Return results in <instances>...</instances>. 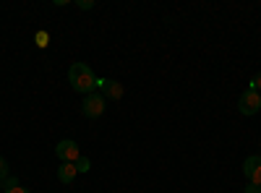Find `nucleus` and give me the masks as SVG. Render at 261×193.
Segmentation results:
<instances>
[{"instance_id": "f257e3e1", "label": "nucleus", "mask_w": 261, "mask_h": 193, "mask_svg": "<svg viewBox=\"0 0 261 193\" xmlns=\"http://www.w3.org/2000/svg\"><path fill=\"white\" fill-rule=\"evenodd\" d=\"M68 81H71V87L73 92L79 94H92L97 89V76L94 71L86 66V63H71V68H68Z\"/></svg>"}, {"instance_id": "f03ea898", "label": "nucleus", "mask_w": 261, "mask_h": 193, "mask_svg": "<svg viewBox=\"0 0 261 193\" xmlns=\"http://www.w3.org/2000/svg\"><path fill=\"white\" fill-rule=\"evenodd\" d=\"M81 113H84V118H89V120L102 118V113H105V94H97V92L86 94L84 102H81Z\"/></svg>"}, {"instance_id": "7ed1b4c3", "label": "nucleus", "mask_w": 261, "mask_h": 193, "mask_svg": "<svg viewBox=\"0 0 261 193\" xmlns=\"http://www.w3.org/2000/svg\"><path fill=\"white\" fill-rule=\"evenodd\" d=\"M238 110H241V115H256L261 110V94L253 89H246L241 99H238Z\"/></svg>"}, {"instance_id": "20e7f679", "label": "nucleus", "mask_w": 261, "mask_h": 193, "mask_svg": "<svg viewBox=\"0 0 261 193\" xmlns=\"http://www.w3.org/2000/svg\"><path fill=\"white\" fill-rule=\"evenodd\" d=\"M55 157H58L60 162H76V159L81 157V149H79L76 141L63 139V141H58V146H55Z\"/></svg>"}, {"instance_id": "39448f33", "label": "nucleus", "mask_w": 261, "mask_h": 193, "mask_svg": "<svg viewBox=\"0 0 261 193\" xmlns=\"http://www.w3.org/2000/svg\"><path fill=\"white\" fill-rule=\"evenodd\" d=\"M243 175L248 178L251 185L261 188V157H248L243 162Z\"/></svg>"}, {"instance_id": "423d86ee", "label": "nucleus", "mask_w": 261, "mask_h": 193, "mask_svg": "<svg viewBox=\"0 0 261 193\" xmlns=\"http://www.w3.org/2000/svg\"><path fill=\"white\" fill-rule=\"evenodd\" d=\"M76 175H79V170H76L73 162H60V167H58V180H60L63 185H71V183L76 180Z\"/></svg>"}, {"instance_id": "0eeeda50", "label": "nucleus", "mask_w": 261, "mask_h": 193, "mask_svg": "<svg viewBox=\"0 0 261 193\" xmlns=\"http://www.w3.org/2000/svg\"><path fill=\"white\" fill-rule=\"evenodd\" d=\"M105 94L110 97V99H120L123 97V87L118 81H107V87H105Z\"/></svg>"}, {"instance_id": "6e6552de", "label": "nucleus", "mask_w": 261, "mask_h": 193, "mask_svg": "<svg viewBox=\"0 0 261 193\" xmlns=\"http://www.w3.org/2000/svg\"><path fill=\"white\" fill-rule=\"evenodd\" d=\"M73 164H76V170H79V173H89V170H92V162H89V157H79Z\"/></svg>"}, {"instance_id": "1a4fd4ad", "label": "nucleus", "mask_w": 261, "mask_h": 193, "mask_svg": "<svg viewBox=\"0 0 261 193\" xmlns=\"http://www.w3.org/2000/svg\"><path fill=\"white\" fill-rule=\"evenodd\" d=\"M34 42H37V47H47V45H50V34H47V32H37Z\"/></svg>"}, {"instance_id": "9d476101", "label": "nucleus", "mask_w": 261, "mask_h": 193, "mask_svg": "<svg viewBox=\"0 0 261 193\" xmlns=\"http://www.w3.org/2000/svg\"><path fill=\"white\" fill-rule=\"evenodd\" d=\"M6 178H8V162L0 157V180H6Z\"/></svg>"}, {"instance_id": "9b49d317", "label": "nucleus", "mask_w": 261, "mask_h": 193, "mask_svg": "<svg viewBox=\"0 0 261 193\" xmlns=\"http://www.w3.org/2000/svg\"><path fill=\"white\" fill-rule=\"evenodd\" d=\"M81 11H92L94 8V0H79V3H76Z\"/></svg>"}, {"instance_id": "f8f14e48", "label": "nucleus", "mask_w": 261, "mask_h": 193, "mask_svg": "<svg viewBox=\"0 0 261 193\" xmlns=\"http://www.w3.org/2000/svg\"><path fill=\"white\" fill-rule=\"evenodd\" d=\"M251 89H253V92H261V73H256V76L251 78Z\"/></svg>"}, {"instance_id": "ddd939ff", "label": "nucleus", "mask_w": 261, "mask_h": 193, "mask_svg": "<svg viewBox=\"0 0 261 193\" xmlns=\"http://www.w3.org/2000/svg\"><path fill=\"white\" fill-rule=\"evenodd\" d=\"M6 193H29V188H24V185H13V188H6Z\"/></svg>"}, {"instance_id": "4468645a", "label": "nucleus", "mask_w": 261, "mask_h": 193, "mask_svg": "<svg viewBox=\"0 0 261 193\" xmlns=\"http://www.w3.org/2000/svg\"><path fill=\"white\" fill-rule=\"evenodd\" d=\"M13 185H18V180L16 178H6V188H13Z\"/></svg>"}, {"instance_id": "2eb2a0df", "label": "nucleus", "mask_w": 261, "mask_h": 193, "mask_svg": "<svg viewBox=\"0 0 261 193\" xmlns=\"http://www.w3.org/2000/svg\"><path fill=\"white\" fill-rule=\"evenodd\" d=\"M243 193H258V188H256V185H251V183H248V185H246V190H243Z\"/></svg>"}, {"instance_id": "dca6fc26", "label": "nucleus", "mask_w": 261, "mask_h": 193, "mask_svg": "<svg viewBox=\"0 0 261 193\" xmlns=\"http://www.w3.org/2000/svg\"><path fill=\"white\" fill-rule=\"evenodd\" d=\"M258 193H261V188H258Z\"/></svg>"}]
</instances>
